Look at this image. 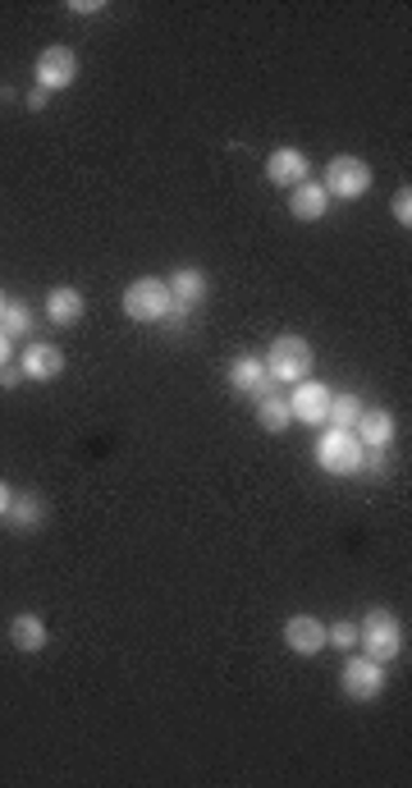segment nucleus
I'll return each mask as SVG.
<instances>
[{
	"instance_id": "12",
	"label": "nucleus",
	"mask_w": 412,
	"mask_h": 788,
	"mask_svg": "<svg viewBox=\"0 0 412 788\" xmlns=\"http://www.w3.org/2000/svg\"><path fill=\"white\" fill-rule=\"evenodd\" d=\"M225 381L238 390V394H266L271 390V371H266V362L257 358V354H238L234 362H229V371H225Z\"/></svg>"
},
{
	"instance_id": "26",
	"label": "nucleus",
	"mask_w": 412,
	"mask_h": 788,
	"mask_svg": "<svg viewBox=\"0 0 412 788\" xmlns=\"http://www.w3.org/2000/svg\"><path fill=\"white\" fill-rule=\"evenodd\" d=\"M47 101H51V97L41 93V87H33V93H28V101H24V106H28V111H47Z\"/></svg>"
},
{
	"instance_id": "11",
	"label": "nucleus",
	"mask_w": 412,
	"mask_h": 788,
	"mask_svg": "<svg viewBox=\"0 0 412 788\" xmlns=\"http://www.w3.org/2000/svg\"><path fill=\"white\" fill-rule=\"evenodd\" d=\"M165 284H170V303H175V312H179V317L198 308V303L207 298V290H211L202 267H179V271L170 275Z\"/></svg>"
},
{
	"instance_id": "3",
	"label": "nucleus",
	"mask_w": 412,
	"mask_h": 788,
	"mask_svg": "<svg viewBox=\"0 0 412 788\" xmlns=\"http://www.w3.org/2000/svg\"><path fill=\"white\" fill-rule=\"evenodd\" d=\"M362 458H366V445L358 441L353 431H321L316 435V464L330 472V477H349V472H362Z\"/></svg>"
},
{
	"instance_id": "9",
	"label": "nucleus",
	"mask_w": 412,
	"mask_h": 788,
	"mask_svg": "<svg viewBox=\"0 0 412 788\" xmlns=\"http://www.w3.org/2000/svg\"><path fill=\"white\" fill-rule=\"evenodd\" d=\"M308 174H312V161H308V151H298V147H275L266 157V180L275 188H298Z\"/></svg>"
},
{
	"instance_id": "22",
	"label": "nucleus",
	"mask_w": 412,
	"mask_h": 788,
	"mask_svg": "<svg viewBox=\"0 0 412 788\" xmlns=\"http://www.w3.org/2000/svg\"><path fill=\"white\" fill-rule=\"evenodd\" d=\"M325 632H330V642H335L339 651H353V647H358V624H349V619L335 624V628H325Z\"/></svg>"
},
{
	"instance_id": "23",
	"label": "nucleus",
	"mask_w": 412,
	"mask_h": 788,
	"mask_svg": "<svg viewBox=\"0 0 412 788\" xmlns=\"http://www.w3.org/2000/svg\"><path fill=\"white\" fill-rule=\"evenodd\" d=\"M389 211H395V221H399L403 230L412 225V188H408V184L395 193V202H389Z\"/></svg>"
},
{
	"instance_id": "17",
	"label": "nucleus",
	"mask_w": 412,
	"mask_h": 788,
	"mask_svg": "<svg viewBox=\"0 0 412 788\" xmlns=\"http://www.w3.org/2000/svg\"><path fill=\"white\" fill-rule=\"evenodd\" d=\"M47 624H41V615H33V610H24V615H14L10 619V642L14 651H24V655H37V651H47Z\"/></svg>"
},
{
	"instance_id": "15",
	"label": "nucleus",
	"mask_w": 412,
	"mask_h": 788,
	"mask_svg": "<svg viewBox=\"0 0 412 788\" xmlns=\"http://www.w3.org/2000/svg\"><path fill=\"white\" fill-rule=\"evenodd\" d=\"M353 435L366 450H385L389 441H395V413H389V408H362Z\"/></svg>"
},
{
	"instance_id": "1",
	"label": "nucleus",
	"mask_w": 412,
	"mask_h": 788,
	"mask_svg": "<svg viewBox=\"0 0 412 788\" xmlns=\"http://www.w3.org/2000/svg\"><path fill=\"white\" fill-rule=\"evenodd\" d=\"M358 647H362V655H372V661L389 665L395 655H403V624L389 615L385 605L366 610V619L358 624Z\"/></svg>"
},
{
	"instance_id": "14",
	"label": "nucleus",
	"mask_w": 412,
	"mask_h": 788,
	"mask_svg": "<svg viewBox=\"0 0 412 788\" xmlns=\"http://www.w3.org/2000/svg\"><path fill=\"white\" fill-rule=\"evenodd\" d=\"M289 211H294V221L312 225V221H321V216L330 211V193H325L316 180H302L298 188H289Z\"/></svg>"
},
{
	"instance_id": "6",
	"label": "nucleus",
	"mask_w": 412,
	"mask_h": 788,
	"mask_svg": "<svg viewBox=\"0 0 412 788\" xmlns=\"http://www.w3.org/2000/svg\"><path fill=\"white\" fill-rule=\"evenodd\" d=\"M339 684H344V697H349V702H376V697L385 692V665L358 651V655L344 661Z\"/></svg>"
},
{
	"instance_id": "18",
	"label": "nucleus",
	"mask_w": 412,
	"mask_h": 788,
	"mask_svg": "<svg viewBox=\"0 0 412 788\" xmlns=\"http://www.w3.org/2000/svg\"><path fill=\"white\" fill-rule=\"evenodd\" d=\"M257 422H262L266 431H289V422H294V413H289V394H275V390L257 394Z\"/></svg>"
},
{
	"instance_id": "20",
	"label": "nucleus",
	"mask_w": 412,
	"mask_h": 788,
	"mask_svg": "<svg viewBox=\"0 0 412 788\" xmlns=\"http://www.w3.org/2000/svg\"><path fill=\"white\" fill-rule=\"evenodd\" d=\"M362 418V399L358 394H330V408H325V427H339V431H353Z\"/></svg>"
},
{
	"instance_id": "5",
	"label": "nucleus",
	"mask_w": 412,
	"mask_h": 788,
	"mask_svg": "<svg viewBox=\"0 0 412 788\" xmlns=\"http://www.w3.org/2000/svg\"><path fill=\"white\" fill-rule=\"evenodd\" d=\"M330 197H339V202H358V197H366V188H372V165H366L362 157H330V165H325V184H321Z\"/></svg>"
},
{
	"instance_id": "21",
	"label": "nucleus",
	"mask_w": 412,
	"mask_h": 788,
	"mask_svg": "<svg viewBox=\"0 0 412 788\" xmlns=\"http://www.w3.org/2000/svg\"><path fill=\"white\" fill-rule=\"evenodd\" d=\"M0 335H5V340H24V335H33V308H28V303L10 298L5 317H0Z\"/></svg>"
},
{
	"instance_id": "28",
	"label": "nucleus",
	"mask_w": 412,
	"mask_h": 788,
	"mask_svg": "<svg viewBox=\"0 0 412 788\" xmlns=\"http://www.w3.org/2000/svg\"><path fill=\"white\" fill-rule=\"evenodd\" d=\"M10 358H14V340H5V335H0V367H5Z\"/></svg>"
},
{
	"instance_id": "2",
	"label": "nucleus",
	"mask_w": 412,
	"mask_h": 788,
	"mask_svg": "<svg viewBox=\"0 0 412 788\" xmlns=\"http://www.w3.org/2000/svg\"><path fill=\"white\" fill-rule=\"evenodd\" d=\"M262 362H266V371H271V381H279V385H298V381L312 377L316 354H312V344L302 340V335H279V340L266 348Z\"/></svg>"
},
{
	"instance_id": "7",
	"label": "nucleus",
	"mask_w": 412,
	"mask_h": 788,
	"mask_svg": "<svg viewBox=\"0 0 412 788\" xmlns=\"http://www.w3.org/2000/svg\"><path fill=\"white\" fill-rule=\"evenodd\" d=\"M37 87L41 93H64V87H74V78H78V56H74V47H47L37 56Z\"/></svg>"
},
{
	"instance_id": "25",
	"label": "nucleus",
	"mask_w": 412,
	"mask_h": 788,
	"mask_svg": "<svg viewBox=\"0 0 412 788\" xmlns=\"http://www.w3.org/2000/svg\"><path fill=\"white\" fill-rule=\"evenodd\" d=\"M18 381H24V371H18L14 362H5V367H0V385H18Z\"/></svg>"
},
{
	"instance_id": "4",
	"label": "nucleus",
	"mask_w": 412,
	"mask_h": 788,
	"mask_svg": "<svg viewBox=\"0 0 412 788\" xmlns=\"http://www.w3.org/2000/svg\"><path fill=\"white\" fill-rule=\"evenodd\" d=\"M124 312L128 321H165L175 312V303H170V284L157 280V275H142L124 290Z\"/></svg>"
},
{
	"instance_id": "19",
	"label": "nucleus",
	"mask_w": 412,
	"mask_h": 788,
	"mask_svg": "<svg viewBox=\"0 0 412 788\" xmlns=\"http://www.w3.org/2000/svg\"><path fill=\"white\" fill-rule=\"evenodd\" d=\"M41 518H47V505H41L37 495H14V500H10V514H5L10 528L33 532V528H41Z\"/></svg>"
},
{
	"instance_id": "13",
	"label": "nucleus",
	"mask_w": 412,
	"mask_h": 788,
	"mask_svg": "<svg viewBox=\"0 0 412 788\" xmlns=\"http://www.w3.org/2000/svg\"><path fill=\"white\" fill-rule=\"evenodd\" d=\"M18 371L28 381H55L64 371V348L60 344H28L24 358H18Z\"/></svg>"
},
{
	"instance_id": "24",
	"label": "nucleus",
	"mask_w": 412,
	"mask_h": 788,
	"mask_svg": "<svg viewBox=\"0 0 412 788\" xmlns=\"http://www.w3.org/2000/svg\"><path fill=\"white\" fill-rule=\"evenodd\" d=\"M101 10H105V0H70V14H78V19H92Z\"/></svg>"
},
{
	"instance_id": "29",
	"label": "nucleus",
	"mask_w": 412,
	"mask_h": 788,
	"mask_svg": "<svg viewBox=\"0 0 412 788\" xmlns=\"http://www.w3.org/2000/svg\"><path fill=\"white\" fill-rule=\"evenodd\" d=\"M5 308H10V294H5V290H0V317H5Z\"/></svg>"
},
{
	"instance_id": "16",
	"label": "nucleus",
	"mask_w": 412,
	"mask_h": 788,
	"mask_svg": "<svg viewBox=\"0 0 412 788\" xmlns=\"http://www.w3.org/2000/svg\"><path fill=\"white\" fill-rule=\"evenodd\" d=\"M83 312H88V303H83V294L74 290V284H55V290L47 294V321L51 325H78Z\"/></svg>"
},
{
	"instance_id": "27",
	"label": "nucleus",
	"mask_w": 412,
	"mask_h": 788,
	"mask_svg": "<svg viewBox=\"0 0 412 788\" xmlns=\"http://www.w3.org/2000/svg\"><path fill=\"white\" fill-rule=\"evenodd\" d=\"M10 500H14V491L5 487V481H0V518H5V514H10Z\"/></svg>"
},
{
	"instance_id": "10",
	"label": "nucleus",
	"mask_w": 412,
	"mask_h": 788,
	"mask_svg": "<svg viewBox=\"0 0 412 788\" xmlns=\"http://www.w3.org/2000/svg\"><path fill=\"white\" fill-rule=\"evenodd\" d=\"M285 647L294 655H321L325 647H330V632H325V624L316 615H294L285 624Z\"/></svg>"
},
{
	"instance_id": "8",
	"label": "nucleus",
	"mask_w": 412,
	"mask_h": 788,
	"mask_svg": "<svg viewBox=\"0 0 412 788\" xmlns=\"http://www.w3.org/2000/svg\"><path fill=\"white\" fill-rule=\"evenodd\" d=\"M325 408H330V385H321V381H298L294 394H289V413L298 422H308V427H325Z\"/></svg>"
}]
</instances>
